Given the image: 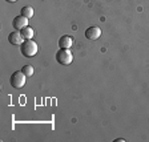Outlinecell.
<instances>
[{
  "mask_svg": "<svg viewBox=\"0 0 149 142\" xmlns=\"http://www.w3.org/2000/svg\"><path fill=\"white\" fill-rule=\"evenodd\" d=\"M37 51H39V46H37V44L32 39L31 40H24L23 44L20 45V52L25 57H33L37 53Z\"/></svg>",
  "mask_w": 149,
  "mask_h": 142,
  "instance_id": "1",
  "label": "cell"
},
{
  "mask_svg": "<svg viewBox=\"0 0 149 142\" xmlns=\"http://www.w3.org/2000/svg\"><path fill=\"white\" fill-rule=\"evenodd\" d=\"M56 61L61 65H69L73 61V55L69 49L60 48V51H57V53H56Z\"/></svg>",
  "mask_w": 149,
  "mask_h": 142,
  "instance_id": "2",
  "label": "cell"
},
{
  "mask_svg": "<svg viewBox=\"0 0 149 142\" xmlns=\"http://www.w3.org/2000/svg\"><path fill=\"white\" fill-rule=\"evenodd\" d=\"M25 81H27V76L23 73V71L13 72V74L11 76V78H9L11 85H12L13 88H16V89H20V88L24 87Z\"/></svg>",
  "mask_w": 149,
  "mask_h": 142,
  "instance_id": "3",
  "label": "cell"
},
{
  "mask_svg": "<svg viewBox=\"0 0 149 142\" xmlns=\"http://www.w3.org/2000/svg\"><path fill=\"white\" fill-rule=\"evenodd\" d=\"M28 20H29V19L24 17L23 15H19V16H16V17L13 19L12 25H13V28H15L16 31H22L23 28L28 27Z\"/></svg>",
  "mask_w": 149,
  "mask_h": 142,
  "instance_id": "4",
  "label": "cell"
},
{
  "mask_svg": "<svg viewBox=\"0 0 149 142\" xmlns=\"http://www.w3.org/2000/svg\"><path fill=\"white\" fill-rule=\"evenodd\" d=\"M101 36V29L99 27H89L85 29V37H87L88 40H97L99 37Z\"/></svg>",
  "mask_w": 149,
  "mask_h": 142,
  "instance_id": "5",
  "label": "cell"
},
{
  "mask_svg": "<svg viewBox=\"0 0 149 142\" xmlns=\"http://www.w3.org/2000/svg\"><path fill=\"white\" fill-rule=\"evenodd\" d=\"M8 41L11 44H13V45H22L23 41H24V37L22 36V32H11L8 36Z\"/></svg>",
  "mask_w": 149,
  "mask_h": 142,
  "instance_id": "6",
  "label": "cell"
},
{
  "mask_svg": "<svg viewBox=\"0 0 149 142\" xmlns=\"http://www.w3.org/2000/svg\"><path fill=\"white\" fill-rule=\"evenodd\" d=\"M72 45H73V37H72V36L64 35V36L60 37V40H59V46H60V48L69 49Z\"/></svg>",
  "mask_w": 149,
  "mask_h": 142,
  "instance_id": "7",
  "label": "cell"
},
{
  "mask_svg": "<svg viewBox=\"0 0 149 142\" xmlns=\"http://www.w3.org/2000/svg\"><path fill=\"white\" fill-rule=\"evenodd\" d=\"M22 36L24 37V40H31L32 37H33V35H35V31H33V28H31V27H25V28H23L22 31Z\"/></svg>",
  "mask_w": 149,
  "mask_h": 142,
  "instance_id": "8",
  "label": "cell"
},
{
  "mask_svg": "<svg viewBox=\"0 0 149 142\" xmlns=\"http://www.w3.org/2000/svg\"><path fill=\"white\" fill-rule=\"evenodd\" d=\"M33 8L32 7H23L22 8V13L20 15H23L24 17H27V19H31L32 16H33Z\"/></svg>",
  "mask_w": 149,
  "mask_h": 142,
  "instance_id": "9",
  "label": "cell"
},
{
  "mask_svg": "<svg viewBox=\"0 0 149 142\" xmlns=\"http://www.w3.org/2000/svg\"><path fill=\"white\" fill-rule=\"evenodd\" d=\"M23 73L25 74V76H33V66H32V65H24V66H23Z\"/></svg>",
  "mask_w": 149,
  "mask_h": 142,
  "instance_id": "10",
  "label": "cell"
},
{
  "mask_svg": "<svg viewBox=\"0 0 149 142\" xmlns=\"http://www.w3.org/2000/svg\"><path fill=\"white\" fill-rule=\"evenodd\" d=\"M115 142H125L124 138H118V139H115Z\"/></svg>",
  "mask_w": 149,
  "mask_h": 142,
  "instance_id": "11",
  "label": "cell"
},
{
  "mask_svg": "<svg viewBox=\"0 0 149 142\" xmlns=\"http://www.w3.org/2000/svg\"><path fill=\"white\" fill-rule=\"evenodd\" d=\"M6 1H8V3H15V1H17V0H6Z\"/></svg>",
  "mask_w": 149,
  "mask_h": 142,
  "instance_id": "12",
  "label": "cell"
}]
</instances>
